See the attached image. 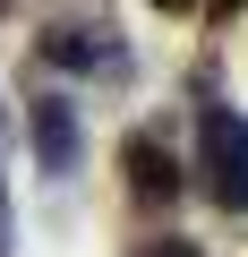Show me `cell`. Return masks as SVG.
Segmentation results:
<instances>
[{"instance_id":"1","label":"cell","mask_w":248,"mask_h":257,"mask_svg":"<svg viewBox=\"0 0 248 257\" xmlns=\"http://www.w3.org/2000/svg\"><path fill=\"white\" fill-rule=\"evenodd\" d=\"M197 189L222 214H248V120L231 103H205L197 111Z\"/></svg>"},{"instance_id":"2","label":"cell","mask_w":248,"mask_h":257,"mask_svg":"<svg viewBox=\"0 0 248 257\" xmlns=\"http://www.w3.org/2000/svg\"><path fill=\"white\" fill-rule=\"evenodd\" d=\"M120 189H129V206L137 214H171L180 206V155H171V138L163 128H129L120 138Z\"/></svg>"},{"instance_id":"3","label":"cell","mask_w":248,"mask_h":257,"mask_svg":"<svg viewBox=\"0 0 248 257\" xmlns=\"http://www.w3.org/2000/svg\"><path fill=\"white\" fill-rule=\"evenodd\" d=\"M35 52H43L52 69H77V77H111V86L129 77V43H120L111 18H60Z\"/></svg>"},{"instance_id":"4","label":"cell","mask_w":248,"mask_h":257,"mask_svg":"<svg viewBox=\"0 0 248 257\" xmlns=\"http://www.w3.org/2000/svg\"><path fill=\"white\" fill-rule=\"evenodd\" d=\"M26 138H35L43 180H69L77 155H86V138H77V103H69V94H35V103H26Z\"/></svg>"},{"instance_id":"5","label":"cell","mask_w":248,"mask_h":257,"mask_svg":"<svg viewBox=\"0 0 248 257\" xmlns=\"http://www.w3.org/2000/svg\"><path fill=\"white\" fill-rule=\"evenodd\" d=\"M129 257H205V248H197V240H180V231H154V240H137Z\"/></svg>"},{"instance_id":"6","label":"cell","mask_w":248,"mask_h":257,"mask_svg":"<svg viewBox=\"0 0 248 257\" xmlns=\"http://www.w3.org/2000/svg\"><path fill=\"white\" fill-rule=\"evenodd\" d=\"M0 128H9V120H0ZM0 257H9V189H0Z\"/></svg>"},{"instance_id":"7","label":"cell","mask_w":248,"mask_h":257,"mask_svg":"<svg viewBox=\"0 0 248 257\" xmlns=\"http://www.w3.org/2000/svg\"><path fill=\"white\" fill-rule=\"evenodd\" d=\"M154 9H163V18H180V9H197V0H154Z\"/></svg>"},{"instance_id":"8","label":"cell","mask_w":248,"mask_h":257,"mask_svg":"<svg viewBox=\"0 0 248 257\" xmlns=\"http://www.w3.org/2000/svg\"><path fill=\"white\" fill-rule=\"evenodd\" d=\"M231 9H248V0H214V18H231Z\"/></svg>"},{"instance_id":"9","label":"cell","mask_w":248,"mask_h":257,"mask_svg":"<svg viewBox=\"0 0 248 257\" xmlns=\"http://www.w3.org/2000/svg\"><path fill=\"white\" fill-rule=\"evenodd\" d=\"M0 9H9V0H0Z\"/></svg>"}]
</instances>
